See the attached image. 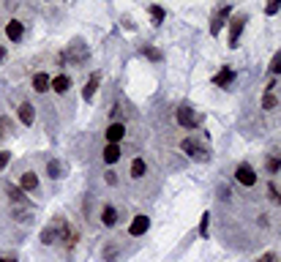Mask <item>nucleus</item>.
<instances>
[{
	"mask_svg": "<svg viewBox=\"0 0 281 262\" xmlns=\"http://www.w3.org/2000/svg\"><path fill=\"white\" fill-rule=\"evenodd\" d=\"M52 224H55V232H57V243H63L66 249H74V246H77L79 232L74 230V227L68 224L66 219H63V216H55V221H52Z\"/></svg>",
	"mask_w": 281,
	"mask_h": 262,
	"instance_id": "f257e3e1",
	"label": "nucleus"
},
{
	"mask_svg": "<svg viewBox=\"0 0 281 262\" xmlns=\"http://www.w3.org/2000/svg\"><path fill=\"white\" fill-rule=\"evenodd\" d=\"M180 150H183L186 156H191V159H197V161H208L210 159V150L197 142L194 137H186L183 142H180Z\"/></svg>",
	"mask_w": 281,
	"mask_h": 262,
	"instance_id": "f03ea898",
	"label": "nucleus"
},
{
	"mask_svg": "<svg viewBox=\"0 0 281 262\" xmlns=\"http://www.w3.org/2000/svg\"><path fill=\"white\" fill-rule=\"evenodd\" d=\"M178 123L183 126V129L191 131V129H197V126L202 123V118H200V115H197L191 107H180V109H178Z\"/></svg>",
	"mask_w": 281,
	"mask_h": 262,
	"instance_id": "7ed1b4c3",
	"label": "nucleus"
},
{
	"mask_svg": "<svg viewBox=\"0 0 281 262\" xmlns=\"http://www.w3.org/2000/svg\"><path fill=\"white\" fill-rule=\"evenodd\" d=\"M246 16L243 14H238V16H232V22H230V46L235 49L238 44H241V36H243V27H246Z\"/></svg>",
	"mask_w": 281,
	"mask_h": 262,
	"instance_id": "20e7f679",
	"label": "nucleus"
},
{
	"mask_svg": "<svg viewBox=\"0 0 281 262\" xmlns=\"http://www.w3.org/2000/svg\"><path fill=\"white\" fill-rule=\"evenodd\" d=\"M235 180H238L241 186H254V183H257V172H254V167H251L249 161L238 164V170H235Z\"/></svg>",
	"mask_w": 281,
	"mask_h": 262,
	"instance_id": "39448f33",
	"label": "nucleus"
},
{
	"mask_svg": "<svg viewBox=\"0 0 281 262\" xmlns=\"http://www.w3.org/2000/svg\"><path fill=\"white\" fill-rule=\"evenodd\" d=\"M232 16V8L230 5H224V8H219V14L213 16V22H210V36H219L221 27H224V22Z\"/></svg>",
	"mask_w": 281,
	"mask_h": 262,
	"instance_id": "423d86ee",
	"label": "nucleus"
},
{
	"mask_svg": "<svg viewBox=\"0 0 281 262\" xmlns=\"http://www.w3.org/2000/svg\"><path fill=\"white\" fill-rule=\"evenodd\" d=\"M98 85H101V71H93V74H90V77H87V82H85V87H82V98H85V101H90V98H93V96H96Z\"/></svg>",
	"mask_w": 281,
	"mask_h": 262,
	"instance_id": "0eeeda50",
	"label": "nucleus"
},
{
	"mask_svg": "<svg viewBox=\"0 0 281 262\" xmlns=\"http://www.w3.org/2000/svg\"><path fill=\"white\" fill-rule=\"evenodd\" d=\"M232 82H235V71H232V66H224V68H221V71L213 77V85L224 87V90H230Z\"/></svg>",
	"mask_w": 281,
	"mask_h": 262,
	"instance_id": "6e6552de",
	"label": "nucleus"
},
{
	"mask_svg": "<svg viewBox=\"0 0 281 262\" xmlns=\"http://www.w3.org/2000/svg\"><path fill=\"white\" fill-rule=\"evenodd\" d=\"M148 227H150V219L148 216H134L131 227H128V235L139 238V235H145V232H148Z\"/></svg>",
	"mask_w": 281,
	"mask_h": 262,
	"instance_id": "1a4fd4ad",
	"label": "nucleus"
},
{
	"mask_svg": "<svg viewBox=\"0 0 281 262\" xmlns=\"http://www.w3.org/2000/svg\"><path fill=\"white\" fill-rule=\"evenodd\" d=\"M63 57H71L74 63L85 60V57H87V46H85V41H74V44H68V52H66Z\"/></svg>",
	"mask_w": 281,
	"mask_h": 262,
	"instance_id": "9d476101",
	"label": "nucleus"
},
{
	"mask_svg": "<svg viewBox=\"0 0 281 262\" xmlns=\"http://www.w3.org/2000/svg\"><path fill=\"white\" fill-rule=\"evenodd\" d=\"M104 137H107V142L120 145V142H123V137H126V126H123V123H112L107 131H104Z\"/></svg>",
	"mask_w": 281,
	"mask_h": 262,
	"instance_id": "9b49d317",
	"label": "nucleus"
},
{
	"mask_svg": "<svg viewBox=\"0 0 281 262\" xmlns=\"http://www.w3.org/2000/svg\"><path fill=\"white\" fill-rule=\"evenodd\" d=\"M19 189H22V191H38V175H36V172H22Z\"/></svg>",
	"mask_w": 281,
	"mask_h": 262,
	"instance_id": "f8f14e48",
	"label": "nucleus"
},
{
	"mask_svg": "<svg viewBox=\"0 0 281 262\" xmlns=\"http://www.w3.org/2000/svg\"><path fill=\"white\" fill-rule=\"evenodd\" d=\"M120 145H112V142H107V148L101 150V159L107 161V164H115V161H120Z\"/></svg>",
	"mask_w": 281,
	"mask_h": 262,
	"instance_id": "ddd939ff",
	"label": "nucleus"
},
{
	"mask_svg": "<svg viewBox=\"0 0 281 262\" xmlns=\"http://www.w3.org/2000/svg\"><path fill=\"white\" fill-rule=\"evenodd\" d=\"M49 87H52L55 93H60V96H63V93H68V87H71V79H68L66 74H57V77H52Z\"/></svg>",
	"mask_w": 281,
	"mask_h": 262,
	"instance_id": "4468645a",
	"label": "nucleus"
},
{
	"mask_svg": "<svg viewBox=\"0 0 281 262\" xmlns=\"http://www.w3.org/2000/svg\"><path fill=\"white\" fill-rule=\"evenodd\" d=\"M22 33H25V27H22V22H16V19H11L8 25H5V36H8V41H19L22 38Z\"/></svg>",
	"mask_w": 281,
	"mask_h": 262,
	"instance_id": "2eb2a0df",
	"label": "nucleus"
},
{
	"mask_svg": "<svg viewBox=\"0 0 281 262\" xmlns=\"http://www.w3.org/2000/svg\"><path fill=\"white\" fill-rule=\"evenodd\" d=\"M19 120H22V123H25V126H33V123H36V109H33V104H19Z\"/></svg>",
	"mask_w": 281,
	"mask_h": 262,
	"instance_id": "dca6fc26",
	"label": "nucleus"
},
{
	"mask_svg": "<svg viewBox=\"0 0 281 262\" xmlns=\"http://www.w3.org/2000/svg\"><path fill=\"white\" fill-rule=\"evenodd\" d=\"M49 82H52L49 74L38 71L36 77H33V90H36V93H46V90H49Z\"/></svg>",
	"mask_w": 281,
	"mask_h": 262,
	"instance_id": "f3484780",
	"label": "nucleus"
},
{
	"mask_svg": "<svg viewBox=\"0 0 281 262\" xmlns=\"http://www.w3.org/2000/svg\"><path fill=\"white\" fill-rule=\"evenodd\" d=\"M101 224H104V227H115V224H118V211H115L112 205H104V211H101Z\"/></svg>",
	"mask_w": 281,
	"mask_h": 262,
	"instance_id": "a211bd4d",
	"label": "nucleus"
},
{
	"mask_svg": "<svg viewBox=\"0 0 281 262\" xmlns=\"http://www.w3.org/2000/svg\"><path fill=\"white\" fill-rule=\"evenodd\" d=\"M5 191H8V200L14 202V205H25V191H22L19 186H5Z\"/></svg>",
	"mask_w": 281,
	"mask_h": 262,
	"instance_id": "6ab92c4d",
	"label": "nucleus"
},
{
	"mask_svg": "<svg viewBox=\"0 0 281 262\" xmlns=\"http://www.w3.org/2000/svg\"><path fill=\"white\" fill-rule=\"evenodd\" d=\"M145 170H148V164H145V159H134V161H131V178H134V180L145 178Z\"/></svg>",
	"mask_w": 281,
	"mask_h": 262,
	"instance_id": "aec40b11",
	"label": "nucleus"
},
{
	"mask_svg": "<svg viewBox=\"0 0 281 262\" xmlns=\"http://www.w3.org/2000/svg\"><path fill=\"white\" fill-rule=\"evenodd\" d=\"M41 243L44 246H52V243H57V232H55V224H49L44 232H41Z\"/></svg>",
	"mask_w": 281,
	"mask_h": 262,
	"instance_id": "412c9836",
	"label": "nucleus"
},
{
	"mask_svg": "<svg viewBox=\"0 0 281 262\" xmlns=\"http://www.w3.org/2000/svg\"><path fill=\"white\" fill-rule=\"evenodd\" d=\"M142 55L148 57V60H153V63H161V49H156V46H150V44H145L142 46Z\"/></svg>",
	"mask_w": 281,
	"mask_h": 262,
	"instance_id": "4be33fe9",
	"label": "nucleus"
},
{
	"mask_svg": "<svg viewBox=\"0 0 281 262\" xmlns=\"http://www.w3.org/2000/svg\"><path fill=\"white\" fill-rule=\"evenodd\" d=\"M150 16H153V25H161V22L167 19V11H164L161 5H150Z\"/></svg>",
	"mask_w": 281,
	"mask_h": 262,
	"instance_id": "5701e85b",
	"label": "nucleus"
},
{
	"mask_svg": "<svg viewBox=\"0 0 281 262\" xmlns=\"http://www.w3.org/2000/svg\"><path fill=\"white\" fill-rule=\"evenodd\" d=\"M276 104H279L276 93H265L262 96V109H276Z\"/></svg>",
	"mask_w": 281,
	"mask_h": 262,
	"instance_id": "b1692460",
	"label": "nucleus"
},
{
	"mask_svg": "<svg viewBox=\"0 0 281 262\" xmlns=\"http://www.w3.org/2000/svg\"><path fill=\"white\" fill-rule=\"evenodd\" d=\"M46 172H49V178H55V180H57V178H60V172H63V167L57 164L55 159H52L49 164H46Z\"/></svg>",
	"mask_w": 281,
	"mask_h": 262,
	"instance_id": "393cba45",
	"label": "nucleus"
},
{
	"mask_svg": "<svg viewBox=\"0 0 281 262\" xmlns=\"http://www.w3.org/2000/svg\"><path fill=\"white\" fill-rule=\"evenodd\" d=\"M208 232H210V213H202V219H200V235L208 238Z\"/></svg>",
	"mask_w": 281,
	"mask_h": 262,
	"instance_id": "a878e982",
	"label": "nucleus"
},
{
	"mask_svg": "<svg viewBox=\"0 0 281 262\" xmlns=\"http://www.w3.org/2000/svg\"><path fill=\"white\" fill-rule=\"evenodd\" d=\"M268 71H271V74H281V52H276V55H273V60H271V66H268Z\"/></svg>",
	"mask_w": 281,
	"mask_h": 262,
	"instance_id": "bb28decb",
	"label": "nucleus"
},
{
	"mask_svg": "<svg viewBox=\"0 0 281 262\" xmlns=\"http://www.w3.org/2000/svg\"><path fill=\"white\" fill-rule=\"evenodd\" d=\"M279 8H281V0H268V5H265V14H268V16H273Z\"/></svg>",
	"mask_w": 281,
	"mask_h": 262,
	"instance_id": "cd10ccee",
	"label": "nucleus"
},
{
	"mask_svg": "<svg viewBox=\"0 0 281 262\" xmlns=\"http://www.w3.org/2000/svg\"><path fill=\"white\" fill-rule=\"evenodd\" d=\"M279 170H281V159H273V156H271V159H268V172L276 175Z\"/></svg>",
	"mask_w": 281,
	"mask_h": 262,
	"instance_id": "c85d7f7f",
	"label": "nucleus"
},
{
	"mask_svg": "<svg viewBox=\"0 0 281 262\" xmlns=\"http://www.w3.org/2000/svg\"><path fill=\"white\" fill-rule=\"evenodd\" d=\"M8 131H11V120L8 118H0V139L8 137Z\"/></svg>",
	"mask_w": 281,
	"mask_h": 262,
	"instance_id": "c756f323",
	"label": "nucleus"
},
{
	"mask_svg": "<svg viewBox=\"0 0 281 262\" xmlns=\"http://www.w3.org/2000/svg\"><path fill=\"white\" fill-rule=\"evenodd\" d=\"M104 257H107L109 262H112L115 257H118V249H115V246H107V249H104Z\"/></svg>",
	"mask_w": 281,
	"mask_h": 262,
	"instance_id": "7c9ffc66",
	"label": "nucleus"
},
{
	"mask_svg": "<svg viewBox=\"0 0 281 262\" xmlns=\"http://www.w3.org/2000/svg\"><path fill=\"white\" fill-rule=\"evenodd\" d=\"M8 161H11V153H8V150H0V170H3Z\"/></svg>",
	"mask_w": 281,
	"mask_h": 262,
	"instance_id": "2f4dec72",
	"label": "nucleus"
},
{
	"mask_svg": "<svg viewBox=\"0 0 281 262\" xmlns=\"http://www.w3.org/2000/svg\"><path fill=\"white\" fill-rule=\"evenodd\" d=\"M273 260H276V254H273V252H268V254H262V257L257 260V262H273Z\"/></svg>",
	"mask_w": 281,
	"mask_h": 262,
	"instance_id": "473e14b6",
	"label": "nucleus"
},
{
	"mask_svg": "<svg viewBox=\"0 0 281 262\" xmlns=\"http://www.w3.org/2000/svg\"><path fill=\"white\" fill-rule=\"evenodd\" d=\"M107 183H112V186L118 183V172H112V170H109V172H107Z\"/></svg>",
	"mask_w": 281,
	"mask_h": 262,
	"instance_id": "72a5a7b5",
	"label": "nucleus"
},
{
	"mask_svg": "<svg viewBox=\"0 0 281 262\" xmlns=\"http://www.w3.org/2000/svg\"><path fill=\"white\" fill-rule=\"evenodd\" d=\"M0 60H5V49H3V46H0Z\"/></svg>",
	"mask_w": 281,
	"mask_h": 262,
	"instance_id": "f704fd0d",
	"label": "nucleus"
},
{
	"mask_svg": "<svg viewBox=\"0 0 281 262\" xmlns=\"http://www.w3.org/2000/svg\"><path fill=\"white\" fill-rule=\"evenodd\" d=\"M0 262H16L14 257H3V260H0Z\"/></svg>",
	"mask_w": 281,
	"mask_h": 262,
	"instance_id": "c9c22d12",
	"label": "nucleus"
}]
</instances>
